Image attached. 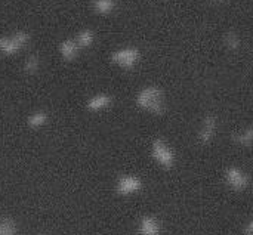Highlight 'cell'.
<instances>
[{"mask_svg": "<svg viewBox=\"0 0 253 235\" xmlns=\"http://www.w3.org/2000/svg\"><path fill=\"white\" fill-rule=\"evenodd\" d=\"M141 101L145 105H150L153 108H159L162 105L163 101V93L159 87L156 86H148L144 89V92L141 93Z\"/></svg>", "mask_w": 253, "mask_h": 235, "instance_id": "1", "label": "cell"}, {"mask_svg": "<svg viewBox=\"0 0 253 235\" xmlns=\"http://www.w3.org/2000/svg\"><path fill=\"white\" fill-rule=\"evenodd\" d=\"M139 52L136 49H126V50H122L117 56L119 62L125 67V68H133L138 62H139Z\"/></svg>", "mask_w": 253, "mask_h": 235, "instance_id": "2", "label": "cell"}, {"mask_svg": "<svg viewBox=\"0 0 253 235\" xmlns=\"http://www.w3.org/2000/svg\"><path fill=\"white\" fill-rule=\"evenodd\" d=\"M224 46L230 50V52H237L242 47V39L240 34L236 31H228L224 36Z\"/></svg>", "mask_w": 253, "mask_h": 235, "instance_id": "3", "label": "cell"}, {"mask_svg": "<svg viewBox=\"0 0 253 235\" xmlns=\"http://www.w3.org/2000/svg\"><path fill=\"white\" fill-rule=\"evenodd\" d=\"M211 3H215V4H224V3H227L228 0H209Z\"/></svg>", "mask_w": 253, "mask_h": 235, "instance_id": "4", "label": "cell"}]
</instances>
